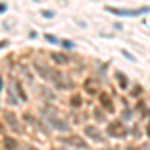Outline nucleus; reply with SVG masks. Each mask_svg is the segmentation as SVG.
I'll return each mask as SVG.
<instances>
[{
    "instance_id": "obj_8",
    "label": "nucleus",
    "mask_w": 150,
    "mask_h": 150,
    "mask_svg": "<svg viewBox=\"0 0 150 150\" xmlns=\"http://www.w3.org/2000/svg\"><path fill=\"white\" fill-rule=\"evenodd\" d=\"M64 142H66V144H72V146H78V148H84V146H86V142H84V140H80L78 136H70V138H64Z\"/></svg>"
},
{
    "instance_id": "obj_3",
    "label": "nucleus",
    "mask_w": 150,
    "mask_h": 150,
    "mask_svg": "<svg viewBox=\"0 0 150 150\" xmlns=\"http://www.w3.org/2000/svg\"><path fill=\"white\" fill-rule=\"evenodd\" d=\"M48 122L56 128V130H62V132H66V130H68V124H66V122H62L56 114H50V116H48Z\"/></svg>"
},
{
    "instance_id": "obj_6",
    "label": "nucleus",
    "mask_w": 150,
    "mask_h": 150,
    "mask_svg": "<svg viewBox=\"0 0 150 150\" xmlns=\"http://www.w3.org/2000/svg\"><path fill=\"white\" fill-rule=\"evenodd\" d=\"M4 120H6V122L10 124V128H12V130H16V132L20 130V126H18V122H16V116H14V114L6 112V114H4Z\"/></svg>"
},
{
    "instance_id": "obj_13",
    "label": "nucleus",
    "mask_w": 150,
    "mask_h": 150,
    "mask_svg": "<svg viewBox=\"0 0 150 150\" xmlns=\"http://www.w3.org/2000/svg\"><path fill=\"white\" fill-rule=\"evenodd\" d=\"M84 88H86L88 92H94V80H86L84 82Z\"/></svg>"
},
{
    "instance_id": "obj_2",
    "label": "nucleus",
    "mask_w": 150,
    "mask_h": 150,
    "mask_svg": "<svg viewBox=\"0 0 150 150\" xmlns=\"http://www.w3.org/2000/svg\"><path fill=\"white\" fill-rule=\"evenodd\" d=\"M106 132H108L110 136H114V138H120V136L126 134V128H124L122 122L116 120V122H110V124H108V130H106Z\"/></svg>"
},
{
    "instance_id": "obj_4",
    "label": "nucleus",
    "mask_w": 150,
    "mask_h": 150,
    "mask_svg": "<svg viewBox=\"0 0 150 150\" xmlns=\"http://www.w3.org/2000/svg\"><path fill=\"white\" fill-rule=\"evenodd\" d=\"M84 134H86V136H90L94 142H100V140H102L100 132H98V128H94V126H86V128H84Z\"/></svg>"
},
{
    "instance_id": "obj_9",
    "label": "nucleus",
    "mask_w": 150,
    "mask_h": 150,
    "mask_svg": "<svg viewBox=\"0 0 150 150\" xmlns=\"http://www.w3.org/2000/svg\"><path fill=\"white\" fill-rule=\"evenodd\" d=\"M100 102L104 104V108H106L108 112H112V110H114V106H112V102H110V98H108L106 94H102V96H100Z\"/></svg>"
},
{
    "instance_id": "obj_12",
    "label": "nucleus",
    "mask_w": 150,
    "mask_h": 150,
    "mask_svg": "<svg viewBox=\"0 0 150 150\" xmlns=\"http://www.w3.org/2000/svg\"><path fill=\"white\" fill-rule=\"evenodd\" d=\"M70 104H72L74 108H78V106L82 104V98L80 96H72V98H70Z\"/></svg>"
},
{
    "instance_id": "obj_16",
    "label": "nucleus",
    "mask_w": 150,
    "mask_h": 150,
    "mask_svg": "<svg viewBox=\"0 0 150 150\" xmlns=\"http://www.w3.org/2000/svg\"><path fill=\"white\" fill-rule=\"evenodd\" d=\"M146 132H148V136H150V122H148V128H146Z\"/></svg>"
},
{
    "instance_id": "obj_1",
    "label": "nucleus",
    "mask_w": 150,
    "mask_h": 150,
    "mask_svg": "<svg viewBox=\"0 0 150 150\" xmlns=\"http://www.w3.org/2000/svg\"><path fill=\"white\" fill-rule=\"evenodd\" d=\"M106 10L116 14V16H140L144 12H148V8H134V10H124V8H114V6H106Z\"/></svg>"
},
{
    "instance_id": "obj_15",
    "label": "nucleus",
    "mask_w": 150,
    "mask_h": 150,
    "mask_svg": "<svg viewBox=\"0 0 150 150\" xmlns=\"http://www.w3.org/2000/svg\"><path fill=\"white\" fill-rule=\"evenodd\" d=\"M4 10H6V4L2 2V4H0V12H4Z\"/></svg>"
},
{
    "instance_id": "obj_11",
    "label": "nucleus",
    "mask_w": 150,
    "mask_h": 150,
    "mask_svg": "<svg viewBox=\"0 0 150 150\" xmlns=\"http://www.w3.org/2000/svg\"><path fill=\"white\" fill-rule=\"evenodd\" d=\"M52 60L58 62V64H66L68 62V56H62V54H52Z\"/></svg>"
},
{
    "instance_id": "obj_10",
    "label": "nucleus",
    "mask_w": 150,
    "mask_h": 150,
    "mask_svg": "<svg viewBox=\"0 0 150 150\" xmlns=\"http://www.w3.org/2000/svg\"><path fill=\"white\" fill-rule=\"evenodd\" d=\"M116 80L120 82V88H128V78L122 72H116Z\"/></svg>"
},
{
    "instance_id": "obj_5",
    "label": "nucleus",
    "mask_w": 150,
    "mask_h": 150,
    "mask_svg": "<svg viewBox=\"0 0 150 150\" xmlns=\"http://www.w3.org/2000/svg\"><path fill=\"white\" fill-rule=\"evenodd\" d=\"M2 144H4V148H6V150H18V140L12 138V136H4Z\"/></svg>"
},
{
    "instance_id": "obj_14",
    "label": "nucleus",
    "mask_w": 150,
    "mask_h": 150,
    "mask_svg": "<svg viewBox=\"0 0 150 150\" xmlns=\"http://www.w3.org/2000/svg\"><path fill=\"white\" fill-rule=\"evenodd\" d=\"M46 40H48V42H52V44H58V38H56V36H52V34H46Z\"/></svg>"
},
{
    "instance_id": "obj_7",
    "label": "nucleus",
    "mask_w": 150,
    "mask_h": 150,
    "mask_svg": "<svg viewBox=\"0 0 150 150\" xmlns=\"http://www.w3.org/2000/svg\"><path fill=\"white\" fill-rule=\"evenodd\" d=\"M12 90H16V92H18V98H20V100H22V102H26V92H24V88L22 86H20V82H12V86H10Z\"/></svg>"
},
{
    "instance_id": "obj_17",
    "label": "nucleus",
    "mask_w": 150,
    "mask_h": 150,
    "mask_svg": "<svg viewBox=\"0 0 150 150\" xmlns=\"http://www.w3.org/2000/svg\"><path fill=\"white\" fill-rule=\"evenodd\" d=\"M0 86H2V78H0Z\"/></svg>"
}]
</instances>
